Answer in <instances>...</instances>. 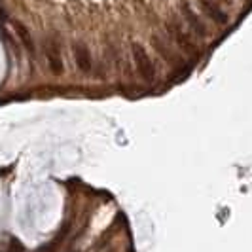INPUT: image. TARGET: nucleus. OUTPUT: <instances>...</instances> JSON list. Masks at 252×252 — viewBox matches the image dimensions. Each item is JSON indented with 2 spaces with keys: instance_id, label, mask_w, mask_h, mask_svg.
Masks as SVG:
<instances>
[{
  "instance_id": "10",
  "label": "nucleus",
  "mask_w": 252,
  "mask_h": 252,
  "mask_svg": "<svg viewBox=\"0 0 252 252\" xmlns=\"http://www.w3.org/2000/svg\"><path fill=\"white\" fill-rule=\"evenodd\" d=\"M6 19H8V15H6V12H4V8L0 6V23H4Z\"/></svg>"
},
{
  "instance_id": "1",
  "label": "nucleus",
  "mask_w": 252,
  "mask_h": 252,
  "mask_svg": "<svg viewBox=\"0 0 252 252\" xmlns=\"http://www.w3.org/2000/svg\"><path fill=\"white\" fill-rule=\"evenodd\" d=\"M131 55H133V61H135V66H137L139 74L148 84H152L156 80V68H154V63H152V59L148 57L144 46H140L139 42H133L131 44Z\"/></svg>"
},
{
  "instance_id": "5",
  "label": "nucleus",
  "mask_w": 252,
  "mask_h": 252,
  "mask_svg": "<svg viewBox=\"0 0 252 252\" xmlns=\"http://www.w3.org/2000/svg\"><path fill=\"white\" fill-rule=\"evenodd\" d=\"M182 15H184V19L188 21L191 32H195L199 38L207 36V27H205V23L197 17V13L189 8V4H182Z\"/></svg>"
},
{
  "instance_id": "2",
  "label": "nucleus",
  "mask_w": 252,
  "mask_h": 252,
  "mask_svg": "<svg viewBox=\"0 0 252 252\" xmlns=\"http://www.w3.org/2000/svg\"><path fill=\"white\" fill-rule=\"evenodd\" d=\"M72 53H74V61L76 66L80 72L88 74L93 66V61H91V53H89V48L84 44V42H76L74 48H72Z\"/></svg>"
},
{
  "instance_id": "6",
  "label": "nucleus",
  "mask_w": 252,
  "mask_h": 252,
  "mask_svg": "<svg viewBox=\"0 0 252 252\" xmlns=\"http://www.w3.org/2000/svg\"><path fill=\"white\" fill-rule=\"evenodd\" d=\"M152 44H154V48L158 50V53L163 57L167 63H171V64H182V61H180V57L178 55H175V51L171 50L167 44H165L163 40L159 36H154L152 38Z\"/></svg>"
},
{
  "instance_id": "4",
  "label": "nucleus",
  "mask_w": 252,
  "mask_h": 252,
  "mask_svg": "<svg viewBox=\"0 0 252 252\" xmlns=\"http://www.w3.org/2000/svg\"><path fill=\"white\" fill-rule=\"evenodd\" d=\"M167 31L171 32L173 40H175V42H177L178 46H180L184 51H191V53H195V51H197L195 44L189 40V36L182 31V27L178 25V23H169V25H167Z\"/></svg>"
},
{
  "instance_id": "3",
  "label": "nucleus",
  "mask_w": 252,
  "mask_h": 252,
  "mask_svg": "<svg viewBox=\"0 0 252 252\" xmlns=\"http://www.w3.org/2000/svg\"><path fill=\"white\" fill-rule=\"evenodd\" d=\"M46 59L50 64V70L53 74H61L63 72V59H61V51L55 40H48L46 42Z\"/></svg>"
},
{
  "instance_id": "8",
  "label": "nucleus",
  "mask_w": 252,
  "mask_h": 252,
  "mask_svg": "<svg viewBox=\"0 0 252 252\" xmlns=\"http://www.w3.org/2000/svg\"><path fill=\"white\" fill-rule=\"evenodd\" d=\"M13 27H15V32H17V36L21 40V44L25 46V50L32 55L34 53V42H32V36H31L29 29L25 25H21V23H13Z\"/></svg>"
},
{
  "instance_id": "9",
  "label": "nucleus",
  "mask_w": 252,
  "mask_h": 252,
  "mask_svg": "<svg viewBox=\"0 0 252 252\" xmlns=\"http://www.w3.org/2000/svg\"><path fill=\"white\" fill-rule=\"evenodd\" d=\"M8 252H23V247H21V243H19L17 239H12Z\"/></svg>"
},
{
  "instance_id": "7",
  "label": "nucleus",
  "mask_w": 252,
  "mask_h": 252,
  "mask_svg": "<svg viewBox=\"0 0 252 252\" xmlns=\"http://www.w3.org/2000/svg\"><path fill=\"white\" fill-rule=\"evenodd\" d=\"M201 8H203V12L207 13L215 23H218V25H226L227 23V15L216 4H213L211 0H201Z\"/></svg>"
}]
</instances>
